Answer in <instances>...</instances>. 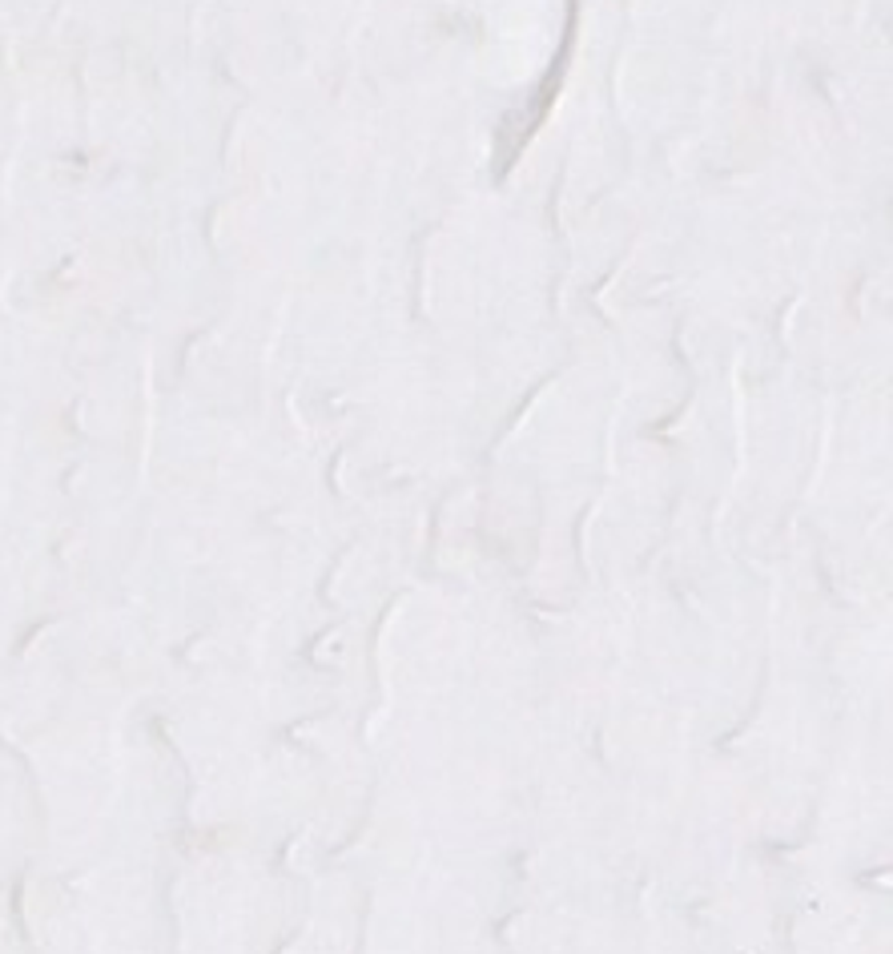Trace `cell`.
<instances>
[]
</instances>
